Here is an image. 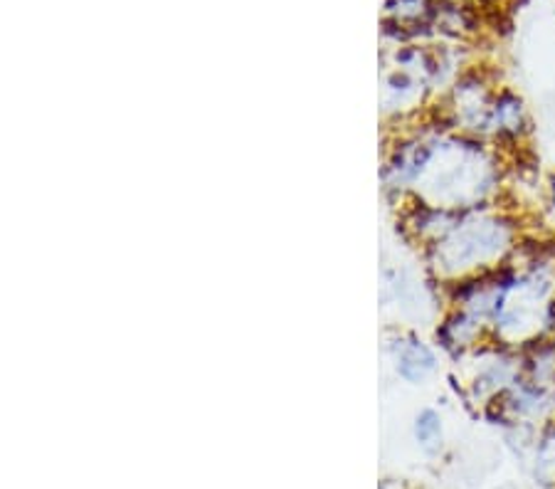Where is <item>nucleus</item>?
Instances as JSON below:
<instances>
[{
	"mask_svg": "<svg viewBox=\"0 0 555 489\" xmlns=\"http://www.w3.org/2000/svg\"><path fill=\"white\" fill-rule=\"evenodd\" d=\"M440 433V417H437L435 413H423V417L417 421V435L420 440H429L435 438V435Z\"/></svg>",
	"mask_w": 555,
	"mask_h": 489,
	"instance_id": "obj_1",
	"label": "nucleus"
},
{
	"mask_svg": "<svg viewBox=\"0 0 555 489\" xmlns=\"http://www.w3.org/2000/svg\"><path fill=\"white\" fill-rule=\"evenodd\" d=\"M548 185H551V198H553V203H555V173L551 176V183H548Z\"/></svg>",
	"mask_w": 555,
	"mask_h": 489,
	"instance_id": "obj_2",
	"label": "nucleus"
}]
</instances>
